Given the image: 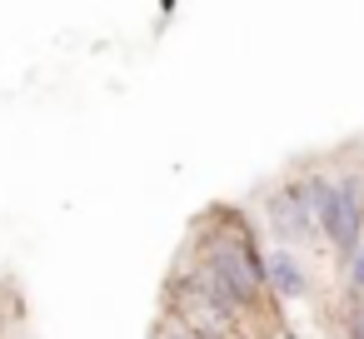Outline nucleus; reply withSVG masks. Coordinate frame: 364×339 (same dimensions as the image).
<instances>
[{"instance_id": "1", "label": "nucleus", "mask_w": 364, "mask_h": 339, "mask_svg": "<svg viewBox=\"0 0 364 339\" xmlns=\"http://www.w3.org/2000/svg\"><path fill=\"white\" fill-rule=\"evenodd\" d=\"M299 185L309 195V210L319 220V240L349 259L364 244V175H329V170H299Z\"/></svg>"}, {"instance_id": "2", "label": "nucleus", "mask_w": 364, "mask_h": 339, "mask_svg": "<svg viewBox=\"0 0 364 339\" xmlns=\"http://www.w3.org/2000/svg\"><path fill=\"white\" fill-rule=\"evenodd\" d=\"M259 205H264V225H269V235H274L279 249H294V254H299L304 244L319 240V220H314V210H309V195H304L299 175L284 180V185H274Z\"/></svg>"}, {"instance_id": "3", "label": "nucleus", "mask_w": 364, "mask_h": 339, "mask_svg": "<svg viewBox=\"0 0 364 339\" xmlns=\"http://www.w3.org/2000/svg\"><path fill=\"white\" fill-rule=\"evenodd\" d=\"M264 284H269V294H279V299H304V294L314 289L304 259H299L294 249H279V244L264 254Z\"/></svg>"}, {"instance_id": "4", "label": "nucleus", "mask_w": 364, "mask_h": 339, "mask_svg": "<svg viewBox=\"0 0 364 339\" xmlns=\"http://www.w3.org/2000/svg\"><path fill=\"white\" fill-rule=\"evenodd\" d=\"M344 274H349V294H354V309H364V244L344 259Z\"/></svg>"}, {"instance_id": "5", "label": "nucleus", "mask_w": 364, "mask_h": 339, "mask_svg": "<svg viewBox=\"0 0 364 339\" xmlns=\"http://www.w3.org/2000/svg\"><path fill=\"white\" fill-rule=\"evenodd\" d=\"M155 339H195V334H190L180 319H170V314H165V319L155 324Z\"/></svg>"}]
</instances>
